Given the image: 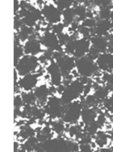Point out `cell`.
I'll use <instances>...</instances> for the list:
<instances>
[{
    "instance_id": "277c9868",
    "label": "cell",
    "mask_w": 113,
    "mask_h": 152,
    "mask_svg": "<svg viewBox=\"0 0 113 152\" xmlns=\"http://www.w3.org/2000/svg\"><path fill=\"white\" fill-rule=\"evenodd\" d=\"M37 66V58L32 56H27L20 61L17 67L19 74L21 75H24L29 73Z\"/></svg>"
},
{
    "instance_id": "2e32d148",
    "label": "cell",
    "mask_w": 113,
    "mask_h": 152,
    "mask_svg": "<svg viewBox=\"0 0 113 152\" xmlns=\"http://www.w3.org/2000/svg\"><path fill=\"white\" fill-rule=\"evenodd\" d=\"M82 115L84 123L89 124L94 122V119L96 116V114L95 111L93 110L85 108L82 112Z\"/></svg>"
},
{
    "instance_id": "9a60e30c",
    "label": "cell",
    "mask_w": 113,
    "mask_h": 152,
    "mask_svg": "<svg viewBox=\"0 0 113 152\" xmlns=\"http://www.w3.org/2000/svg\"><path fill=\"white\" fill-rule=\"evenodd\" d=\"M40 51L39 43L34 39H30L25 45V53H31L34 55L38 53Z\"/></svg>"
},
{
    "instance_id": "7402d4cb",
    "label": "cell",
    "mask_w": 113,
    "mask_h": 152,
    "mask_svg": "<svg viewBox=\"0 0 113 152\" xmlns=\"http://www.w3.org/2000/svg\"><path fill=\"white\" fill-rule=\"evenodd\" d=\"M23 101L27 104H32L35 102V96L34 94H24L23 96Z\"/></svg>"
},
{
    "instance_id": "d6a6232c",
    "label": "cell",
    "mask_w": 113,
    "mask_h": 152,
    "mask_svg": "<svg viewBox=\"0 0 113 152\" xmlns=\"http://www.w3.org/2000/svg\"><path fill=\"white\" fill-rule=\"evenodd\" d=\"M109 50L111 51L112 53H113V35L112 36V37L110 39V41H109Z\"/></svg>"
},
{
    "instance_id": "603a6c76",
    "label": "cell",
    "mask_w": 113,
    "mask_h": 152,
    "mask_svg": "<svg viewBox=\"0 0 113 152\" xmlns=\"http://www.w3.org/2000/svg\"><path fill=\"white\" fill-rule=\"evenodd\" d=\"M96 21L95 20L92 19H88L86 20H84L83 23V26L86 27H92L96 26Z\"/></svg>"
},
{
    "instance_id": "d4e9b609",
    "label": "cell",
    "mask_w": 113,
    "mask_h": 152,
    "mask_svg": "<svg viewBox=\"0 0 113 152\" xmlns=\"http://www.w3.org/2000/svg\"><path fill=\"white\" fill-rule=\"evenodd\" d=\"M105 105L108 110L113 112V94L110 98L106 100Z\"/></svg>"
},
{
    "instance_id": "f1b7e54d",
    "label": "cell",
    "mask_w": 113,
    "mask_h": 152,
    "mask_svg": "<svg viewBox=\"0 0 113 152\" xmlns=\"http://www.w3.org/2000/svg\"><path fill=\"white\" fill-rule=\"evenodd\" d=\"M63 28V25L62 24H58V25H57L53 27V29L55 33L60 34L61 31H62Z\"/></svg>"
},
{
    "instance_id": "484cf974",
    "label": "cell",
    "mask_w": 113,
    "mask_h": 152,
    "mask_svg": "<svg viewBox=\"0 0 113 152\" xmlns=\"http://www.w3.org/2000/svg\"><path fill=\"white\" fill-rule=\"evenodd\" d=\"M58 2V5L59 9H63L64 8H68L69 5L71 4V1H56Z\"/></svg>"
},
{
    "instance_id": "ba28073f",
    "label": "cell",
    "mask_w": 113,
    "mask_h": 152,
    "mask_svg": "<svg viewBox=\"0 0 113 152\" xmlns=\"http://www.w3.org/2000/svg\"><path fill=\"white\" fill-rule=\"evenodd\" d=\"M42 13L50 23H54L60 20V11L52 5L45 7L42 9Z\"/></svg>"
},
{
    "instance_id": "ffe728a7",
    "label": "cell",
    "mask_w": 113,
    "mask_h": 152,
    "mask_svg": "<svg viewBox=\"0 0 113 152\" xmlns=\"http://www.w3.org/2000/svg\"><path fill=\"white\" fill-rule=\"evenodd\" d=\"M96 142L100 146H103L104 145L106 144L107 142V138L105 134L102 132H99L97 136Z\"/></svg>"
},
{
    "instance_id": "1f68e13d",
    "label": "cell",
    "mask_w": 113,
    "mask_h": 152,
    "mask_svg": "<svg viewBox=\"0 0 113 152\" xmlns=\"http://www.w3.org/2000/svg\"><path fill=\"white\" fill-rule=\"evenodd\" d=\"M21 98L19 97H17L16 99H15V101H14V104L15 105H17V106L18 107L19 106L21 105Z\"/></svg>"
},
{
    "instance_id": "4316f807",
    "label": "cell",
    "mask_w": 113,
    "mask_h": 152,
    "mask_svg": "<svg viewBox=\"0 0 113 152\" xmlns=\"http://www.w3.org/2000/svg\"><path fill=\"white\" fill-rule=\"evenodd\" d=\"M104 79L108 82L109 87L113 88V74L111 75H106L104 76Z\"/></svg>"
},
{
    "instance_id": "5bb4252c",
    "label": "cell",
    "mask_w": 113,
    "mask_h": 152,
    "mask_svg": "<svg viewBox=\"0 0 113 152\" xmlns=\"http://www.w3.org/2000/svg\"><path fill=\"white\" fill-rule=\"evenodd\" d=\"M48 70L52 76V81L53 84L58 86L60 84V69L58 66L53 63L48 67Z\"/></svg>"
},
{
    "instance_id": "e0dca14e",
    "label": "cell",
    "mask_w": 113,
    "mask_h": 152,
    "mask_svg": "<svg viewBox=\"0 0 113 152\" xmlns=\"http://www.w3.org/2000/svg\"><path fill=\"white\" fill-rule=\"evenodd\" d=\"M48 94V89L45 86H42L38 88L35 91L34 94L37 97L40 102H44L46 99V97Z\"/></svg>"
},
{
    "instance_id": "44dd1931",
    "label": "cell",
    "mask_w": 113,
    "mask_h": 152,
    "mask_svg": "<svg viewBox=\"0 0 113 152\" xmlns=\"http://www.w3.org/2000/svg\"><path fill=\"white\" fill-rule=\"evenodd\" d=\"M32 31V29L31 28H28L27 27L24 26L21 29V32L20 33V39L23 40L26 39L28 37L29 34H31Z\"/></svg>"
},
{
    "instance_id": "4dcf8cb0",
    "label": "cell",
    "mask_w": 113,
    "mask_h": 152,
    "mask_svg": "<svg viewBox=\"0 0 113 152\" xmlns=\"http://www.w3.org/2000/svg\"><path fill=\"white\" fill-rule=\"evenodd\" d=\"M81 149L82 151H84V152L91 151L90 147L88 144H83L81 146Z\"/></svg>"
},
{
    "instance_id": "52a82bcc",
    "label": "cell",
    "mask_w": 113,
    "mask_h": 152,
    "mask_svg": "<svg viewBox=\"0 0 113 152\" xmlns=\"http://www.w3.org/2000/svg\"><path fill=\"white\" fill-rule=\"evenodd\" d=\"M62 104H63L58 99L55 98H52L49 102L46 111L54 117L59 116L62 115V113L64 112V110L63 106L61 105Z\"/></svg>"
},
{
    "instance_id": "83f0119b",
    "label": "cell",
    "mask_w": 113,
    "mask_h": 152,
    "mask_svg": "<svg viewBox=\"0 0 113 152\" xmlns=\"http://www.w3.org/2000/svg\"><path fill=\"white\" fill-rule=\"evenodd\" d=\"M58 37H59V41L60 43L62 44H64L66 42L68 43V40L70 39L69 37L66 35H63V34H61V33L58 34Z\"/></svg>"
},
{
    "instance_id": "cb8c5ba5",
    "label": "cell",
    "mask_w": 113,
    "mask_h": 152,
    "mask_svg": "<svg viewBox=\"0 0 113 152\" xmlns=\"http://www.w3.org/2000/svg\"><path fill=\"white\" fill-rule=\"evenodd\" d=\"M22 53V51L21 48L19 47L18 46L15 47L14 49V63H15V65L17 64V61H18L19 57L21 56Z\"/></svg>"
},
{
    "instance_id": "ac0fdd59",
    "label": "cell",
    "mask_w": 113,
    "mask_h": 152,
    "mask_svg": "<svg viewBox=\"0 0 113 152\" xmlns=\"http://www.w3.org/2000/svg\"><path fill=\"white\" fill-rule=\"evenodd\" d=\"M63 15L64 16V20L66 24H70L73 20V19L76 14L74 9H68L63 12Z\"/></svg>"
},
{
    "instance_id": "4fadbf2b",
    "label": "cell",
    "mask_w": 113,
    "mask_h": 152,
    "mask_svg": "<svg viewBox=\"0 0 113 152\" xmlns=\"http://www.w3.org/2000/svg\"><path fill=\"white\" fill-rule=\"evenodd\" d=\"M37 75H30L25 76L20 81V84L25 90H30L34 87L37 83Z\"/></svg>"
},
{
    "instance_id": "3957f363",
    "label": "cell",
    "mask_w": 113,
    "mask_h": 152,
    "mask_svg": "<svg viewBox=\"0 0 113 152\" xmlns=\"http://www.w3.org/2000/svg\"><path fill=\"white\" fill-rule=\"evenodd\" d=\"M89 42L87 39L71 41L66 45V50L76 57L81 58L89 50Z\"/></svg>"
},
{
    "instance_id": "7c38bea8",
    "label": "cell",
    "mask_w": 113,
    "mask_h": 152,
    "mask_svg": "<svg viewBox=\"0 0 113 152\" xmlns=\"http://www.w3.org/2000/svg\"><path fill=\"white\" fill-rule=\"evenodd\" d=\"M112 24L108 19L101 20L97 23L95 26V33L101 35L107 33L108 30L112 27Z\"/></svg>"
},
{
    "instance_id": "836d02e7",
    "label": "cell",
    "mask_w": 113,
    "mask_h": 152,
    "mask_svg": "<svg viewBox=\"0 0 113 152\" xmlns=\"http://www.w3.org/2000/svg\"><path fill=\"white\" fill-rule=\"evenodd\" d=\"M110 18L111 19L112 21H113V11H112L111 12V15H110Z\"/></svg>"
},
{
    "instance_id": "9c48e42d",
    "label": "cell",
    "mask_w": 113,
    "mask_h": 152,
    "mask_svg": "<svg viewBox=\"0 0 113 152\" xmlns=\"http://www.w3.org/2000/svg\"><path fill=\"white\" fill-rule=\"evenodd\" d=\"M98 67L104 71L113 69V55L110 54H103L100 55L97 60Z\"/></svg>"
},
{
    "instance_id": "8992f818",
    "label": "cell",
    "mask_w": 113,
    "mask_h": 152,
    "mask_svg": "<svg viewBox=\"0 0 113 152\" xmlns=\"http://www.w3.org/2000/svg\"><path fill=\"white\" fill-rule=\"evenodd\" d=\"M81 106L78 102H74L69 105L66 110L63 120L66 122H72L78 120L81 114Z\"/></svg>"
},
{
    "instance_id": "f546056e",
    "label": "cell",
    "mask_w": 113,
    "mask_h": 152,
    "mask_svg": "<svg viewBox=\"0 0 113 152\" xmlns=\"http://www.w3.org/2000/svg\"><path fill=\"white\" fill-rule=\"evenodd\" d=\"M53 128L56 132H60L63 130L64 126H63V124L61 123H56L54 125Z\"/></svg>"
},
{
    "instance_id": "8fae6325",
    "label": "cell",
    "mask_w": 113,
    "mask_h": 152,
    "mask_svg": "<svg viewBox=\"0 0 113 152\" xmlns=\"http://www.w3.org/2000/svg\"><path fill=\"white\" fill-rule=\"evenodd\" d=\"M91 41L92 42V48L99 53L105 51L108 46V42L105 38L100 36L93 37L91 39Z\"/></svg>"
},
{
    "instance_id": "d6986e66",
    "label": "cell",
    "mask_w": 113,
    "mask_h": 152,
    "mask_svg": "<svg viewBox=\"0 0 113 152\" xmlns=\"http://www.w3.org/2000/svg\"><path fill=\"white\" fill-rule=\"evenodd\" d=\"M107 89L100 88L97 90L95 94V97L97 99V100L104 99L107 96Z\"/></svg>"
},
{
    "instance_id": "7a4b0ae2",
    "label": "cell",
    "mask_w": 113,
    "mask_h": 152,
    "mask_svg": "<svg viewBox=\"0 0 113 152\" xmlns=\"http://www.w3.org/2000/svg\"><path fill=\"white\" fill-rule=\"evenodd\" d=\"M84 89L83 83L81 81H76L70 85L64 90L61 102L64 104H68L71 100L76 98Z\"/></svg>"
},
{
    "instance_id": "6da1fadb",
    "label": "cell",
    "mask_w": 113,
    "mask_h": 152,
    "mask_svg": "<svg viewBox=\"0 0 113 152\" xmlns=\"http://www.w3.org/2000/svg\"><path fill=\"white\" fill-rule=\"evenodd\" d=\"M76 65L79 73L83 77L91 76L97 71V67L89 57H81L76 61Z\"/></svg>"
},
{
    "instance_id": "30bf717a",
    "label": "cell",
    "mask_w": 113,
    "mask_h": 152,
    "mask_svg": "<svg viewBox=\"0 0 113 152\" xmlns=\"http://www.w3.org/2000/svg\"><path fill=\"white\" fill-rule=\"evenodd\" d=\"M42 43L48 47L53 49H60L58 39L53 33H48L42 39Z\"/></svg>"
},
{
    "instance_id": "5b68a950",
    "label": "cell",
    "mask_w": 113,
    "mask_h": 152,
    "mask_svg": "<svg viewBox=\"0 0 113 152\" xmlns=\"http://www.w3.org/2000/svg\"><path fill=\"white\" fill-rule=\"evenodd\" d=\"M54 57L56 59L58 64L62 73L65 75H68L69 72L74 66V61L72 58L64 56L60 53H55Z\"/></svg>"
}]
</instances>
